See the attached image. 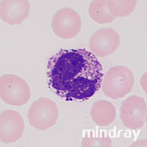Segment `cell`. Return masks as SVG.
I'll return each instance as SVG.
<instances>
[{
    "label": "cell",
    "mask_w": 147,
    "mask_h": 147,
    "mask_svg": "<svg viewBox=\"0 0 147 147\" xmlns=\"http://www.w3.org/2000/svg\"><path fill=\"white\" fill-rule=\"evenodd\" d=\"M81 20L78 14L71 9L65 8L59 11L53 21V30L58 35L64 38H72L79 32Z\"/></svg>",
    "instance_id": "cell-5"
},
{
    "label": "cell",
    "mask_w": 147,
    "mask_h": 147,
    "mask_svg": "<svg viewBox=\"0 0 147 147\" xmlns=\"http://www.w3.org/2000/svg\"><path fill=\"white\" fill-rule=\"evenodd\" d=\"M0 92L2 99L9 104L22 105L29 100V87L22 79L13 75L2 76L0 81Z\"/></svg>",
    "instance_id": "cell-2"
},
{
    "label": "cell",
    "mask_w": 147,
    "mask_h": 147,
    "mask_svg": "<svg viewBox=\"0 0 147 147\" xmlns=\"http://www.w3.org/2000/svg\"><path fill=\"white\" fill-rule=\"evenodd\" d=\"M24 129L23 119L20 114L12 110L4 111L0 116V138L9 143L16 141L22 136Z\"/></svg>",
    "instance_id": "cell-4"
},
{
    "label": "cell",
    "mask_w": 147,
    "mask_h": 147,
    "mask_svg": "<svg viewBox=\"0 0 147 147\" xmlns=\"http://www.w3.org/2000/svg\"><path fill=\"white\" fill-rule=\"evenodd\" d=\"M56 109L52 101L41 98L34 102L30 106L28 118L30 124L40 129L52 125L56 119Z\"/></svg>",
    "instance_id": "cell-3"
},
{
    "label": "cell",
    "mask_w": 147,
    "mask_h": 147,
    "mask_svg": "<svg viewBox=\"0 0 147 147\" xmlns=\"http://www.w3.org/2000/svg\"><path fill=\"white\" fill-rule=\"evenodd\" d=\"M47 74L49 88L67 101L93 96L104 76L95 55L85 48L61 49L48 60Z\"/></svg>",
    "instance_id": "cell-1"
}]
</instances>
